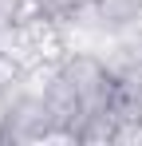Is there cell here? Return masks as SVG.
I'll return each instance as SVG.
<instances>
[{
  "mask_svg": "<svg viewBox=\"0 0 142 146\" xmlns=\"http://www.w3.org/2000/svg\"><path fill=\"white\" fill-rule=\"evenodd\" d=\"M122 4H130L134 12H142V0H122Z\"/></svg>",
  "mask_w": 142,
  "mask_h": 146,
  "instance_id": "4",
  "label": "cell"
},
{
  "mask_svg": "<svg viewBox=\"0 0 142 146\" xmlns=\"http://www.w3.org/2000/svg\"><path fill=\"white\" fill-rule=\"evenodd\" d=\"M12 95H16V91H0V142H8V119H12Z\"/></svg>",
  "mask_w": 142,
  "mask_h": 146,
  "instance_id": "3",
  "label": "cell"
},
{
  "mask_svg": "<svg viewBox=\"0 0 142 146\" xmlns=\"http://www.w3.org/2000/svg\"><path fill=\"white\" fill-rule=\"evenodd\" d=\"M20 75H24V67L12 59V55H4V51H0V91H16Z\"/></svg>",
  "mask_w": 142,
  "mask_h": 146,
  "instance_id": "1",
  "label": "cell"
},
{
  "mask_svg": "<svg viewBox=\"0 0 142 146\" xmlns=\"http://www.w3.org/2000/svg\"><path fill=\"white\" fill-rule=\"evenodd\" d=\"M20 16H24V0H0V32L20 24Z\"/></svg>",
  "mask_w": 142,
  "mask_h": 146,
  "instance_id": "2",
  "label": "cell"
}]
</instances>
